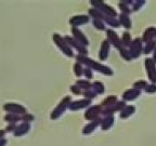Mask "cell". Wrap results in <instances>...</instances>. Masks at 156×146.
Instances as JSON below:
<instances>
[{"mask_svg": "<svg viewBox=\"0 0 156 146\" xmlns=\"http://www.w3.org/2000/svg\"><path fill=\"white\" fill-rule=\"evenodd\" d=\"M144 66L147 74V78L151 83H156V64L154 63L152 57H146L144 60Z\"/></svg>", "mask_w": 156, "mask_h": 146, "instance_id": "9", "label": "cell"}, {"mask_svg": "<svg viewBox=\"0 0 156 146\" xmlns=\"http://www.w3.org/2000/svg\"><path fill=\"white\" fill-rule=\"evenodd\" d=\"M83 96L85 97V99H88V100L92 101L93 99H95V97L98 96V94L92 90V89H90V90L83 91Z\"/></svg>", "mask_w": 156, "mask_h": 146, "instance_id": "37", "label": "cell"}, {"mask_svg": "<svg viewBox=\"0 0 156 146\" xmlns=\"http://www.w3.org/2000/svg\"><path fill=\"white\" fill-rule=\"evenodd\" d=\"M118 19H119L120 26H122L124 28H126L127 30L132 27V22H131V19H130L129 15L122 14V13H120V14L118 15Z\"/></svg>", "mask_w": 156, "mask_h": 146, "instance_id": "24", "label": "cell"}, {"mask_svg": "<svg viewBox=\"0 0 156 146\" xmlns=\"http://www.w3.org/2000/svg\"><path fill=\"white\" fill-rule=\"evenodd\" d=\"M106 40L110 42L111 46H113L116 49H119L122 47V38L112 28L106 29Z\"/></svg>", "mask_w": 156, "mask_h": 146, "instance_id": "14", "label": "cell"}, {"mask_svg": "<svg viewBox=\"0 0 156 146\" xmlns=\"http://www.w3.org/2000/svg\"><path fill=\"white\" fill-rule=\"evenodd\" d=\"M147 85H149V82L146 80H136L133 82V85H132V88H134V89H136V90H145V88L147 87Z\"/></svg>", "mask_w": 156, "mask_h": 146, "instance_id": "34", "label": "cell"}, {"mask_svg": "<svg viewBox=\"0 0 156 146\" xmlns=\"http://www.w3.org/2000/svg\"><path fill=\"white\" fill-rule=\"evenodd\" d=\"M30 129H32V123H30V122L23 121L17 124V128L14 131V133H13V135H14L15 137H22V136L28 134Z\"/></svg>", "mask_w": 156, "mask_h": 146, "instance_id": "16", "label": "cell"}, {"mask_svg": "<svg viewBox=\"0 0 156 146\" xmlns=\"http://www.w3.org/2000/svg\"><path fill=\"white\" fill-rule=\"evenodd\" d=\"M155 41H156V37H155Z\"/></svg>", "mask_w": 156, "mask_h": 146, "instance_id": "44", "label": "cell"}, {"mask_svg": "<svg viewBox=\"0 0 156 146\" xmlns=\"http://www.w3.org/2000/svg\"><path fill=\"white\" fill-rule=\"evenodd\" d=\"M152 58H153L154 63L156 64V49H155V50H154V52H153V56H152Z\"/></svg>", "mask_w": 156, "mask_h": 146, "instance_id": "43", "label": "cell"}, {"mask_svg": "<svg viewBox=\"0 0 156 146\" xmlns=\"http://www.w3.org/2000/svg\"><path fill=\"white\" fill-rule=\"evenodd\" d=\"M83 69H85V66L81 65L80 63H77V62H76V63L73 65L74 75H75L77 78H80L81 76H83Z\"/></svg>", "mask_w": 156, "mask_h": 146, "instance_id": "31", "label": "cell"}, {"mask_svg": "<svg viewBox=\"0 0 156 146\" xmlns=\"http://www.w3.org/2000/svg\"><path fill=\"white\" fill-rule=\"evenodd\" d=\"M83 76L86 77V79L87 80H92L93 77H94V75H93V71H91L90 68L88 67H85V69H83Z\"/></svg>", "mask_w": 156, "mask_h": 146, "instance_id": "39", "label": "cell"}, {"mask_svg": "<svg viewBox=\"0 0 156 146\" xmlns=\"http://www.w3.org/2000/svg\"><path fill=\"white\" fill-rule=\"evenodd\" d=\"M5 134H7V132H5V130H0V140H1V139H5Z\"/></svg>", "mask_w": 156, "mask_h": 146, "instance_id": "42", "label": "cell"}, {"mask_svg": "<svg viewBox=\"0 0 156 146\" xmlns=\"http://www.w3.org/2000/svg\"><path fill=\"white\" fill-rule=\"evenodd\" d=\"M156 37V27L155 26H149L147 28L145 29L142 34V41L143 42H150L155 40Z\"/></svg>", "mask_w": 156, "mask_h": 146, "instance_id": "19", "label": "cell"}, {"mask_svg": "<svg viewBox=\"0 0 156 146\" xmlns=\"http://www.w3.org/2000/svg\"><path fill=\"white\" fill-rule=\"evenodd\" d=\"M92 90L97 93L98 95H102L105 92V85L100 81H93L92 82Z\"/></svg>", "mask_w": 156, "mask_h": 146, "instance_id": "28", "label": "cell"}, {"mask_svg": "<svg viewBox=\"0 0 156 146\" xmlns=\"http://www.w3.org/2000/svg\"><path fill=\"white\" fill-rule=\"evenodd\" d=\"M101 115H102V107H101V105H91L90 107H88L87 109L85 110L83 118L87 121H92V120L101 118L102 117Z\"/></svg>", "mask_w": 156, "mask_h": 146, "instance_id": "7", "label": "cell"}, {"mask_svg": "<svg viewBox=\"0 0 156 146\" xmlns=\"http://www.w3.org/2000/svg\"><path fill=\"white\" fill-rule=\"evenodd\" d=\"M3 120L8 123H21L23 122V115H15V114H5L3 117Z\"/></svg>", "mask_w": 156, "mask_h": 146, "instance_id": "22", "label": "cell"}, {"mask_svg": "<svg viewBox=\"0 0 156 146\" xmlns=\"http://www.w3.org/2000/svg\"><path fill=\"white\" fill-rule=\"evenodd\" d=\"M63 37H64V39H65V41L67 42V44L71 47L74 52L76 51L79 55H87L88 54V49L86 48V47H83V44L79 43L74 37L68 36V35L63 36Z\"/></svg>", "mask_w": 156, "mask_h": 146, "instance_id": "8", "label": "cell"}, {"mask_svg": "<svg viewBox=\"0 0 156 146\" xmlns=\"http://www.w3.org/2000/svg\"><path fill=\"white\" fill-rule=\"evenodd\" d=\"M117 102H118L117 95H108V96L104 97V100H102L100 105L102 108H106V107L112 106V105H114L115 103H117Z\"/></svg>", "mask_w": 156, "mask_h": 146, "instance_id": "23", "label": "cell"}, {"mask_svg": "<svg viewBox=\"0 0 156 146\" xmlns=\"http://www.w3.org/2000/svg\"><path fill=\"white\" fill-rule=\"evenodd\" d=\"M17 128V124L16 123H8L7 127L5 128V131L7 132V133H14V131L16 130Z\"/></svg>", "mask_w": 156, "mask_h": 146, "instance_id": "40", "label": "cell"}, {"mask_svg": "<svg viewBox=\"0 0 156 146\" xmlns=\"http://www.w3.org/2000/svg\"><path fill=\"white\" fill-rule=\"evenodd\" d=\"M71 33H72V37H74V38H75L80 44H83V47L87 48V47L90 44V41H89L88 37L86 36V34L80 28H78V27H72Z\"/></svg>", "mask_w": 156, "mask_h": 146, "instance_id": "13", "label": "cell"}, {"mask_svg": "<svg viewBox=\"0 0 156 146\" xmlns=\"http://www.w3.org/2000/svg\"><path fill=\"white\" fill-rule=\"evenodd\" d=\"M2 109L5 110L7 114H15V115H25L27 114L26 107L22 104L15 102H7L3 104Z\"/></svg>", "mask_w": 156, "mask_h": 146, "instance_id": "5", "label": "cell"}, {"mask_svg": "<svg viewBox=\"0 0 156 146\" xmlns=\"http://www.w3.org/2000/svg\"><path fill=\"white\" fill-rule=\"evenodd\" d=\"M127 106V103L125 101H118L117 103H115L114 105L110 107H106V108H102V115L101 116H110V115H114L116 113H120L125 107Z\"/></svg>", "mask_w": 156, "mask_h": 146, "instance_id": "12", "label": "cell"}, {"mask_svg": "<svg viewBox=\"0 0 156 146\" xmlns=\"http://www.w3.org/2000/svg\"><path fill=\"white\" fill-rule=\"evenodd\" d=\"M69 90H71V92L73 93L74 95H76V96H80V95H83V91L81 90V89L78 87V85H76L75 83H74V85H72L71 87H69Z\"/></svg>", "mask_w": 156, "mask_h": 146, "instance_id": "36", "label": "cell"}, {"mask_svg": "<svg viewBox=\"0 0 156 146\" xmlns=\"http://www.w3.org/2000/svg\"><path fill=\"white\" fill-rule=\"evenodd\" d=\"M118 51H119V54H120V57L124 58L125 61L129 62L132 60L131 55H130L129 53V50H128V48H125V47H120L119 49H118Z\"/></svg>", "mask_w": 156, "mask_h": 146, "instance_id": "33", "label": "cell"}, {"mask_svg": "<svg viewBox=\"0 0 156 146\" xmlns=\"http://www.w3.org/2000/svg\"><path fill=\"white\" fill-rule=\"evenodd\" d=\"M143 49H144V46H143V41H142V39L139 38V37L134 38L133 40H132L130 47L128 48L132 60H133V58L140 57V55L143 53Z\"/></svg>", "mask_w": 156, "mask_h": 146, "instance_id": "6", "label": "cell"}, {"mask_svg": "<svg viewBox=\"0 0 156 146\" xmlns=\"http://www.w3.org/2000/svg\"><path fill=\"white\" fill-rule=\"evenodd\" d=\"M75 57H76V62H77V63H80L81 65H83L85 67L90 68L91 71H98V73H100L105 76L114 75V71H113V69L111 67L100 63V62L94 61L92 58L88 57L87 55H79V54H77Z\"/></svg>", "mask_w": 156, "mask_h": 146, "instance_id": "1", "label": "cell"}, {"mask_svg": "<svg viewBox=\"0 0 156 146\" xmlns=\"http://www.w3.org/2000/svg\"><path fill=\"white\" fill-rule=\"evenodd\" d=\"M118 8H119L122 14L129 15L130 13L132 12L131 7H130L129 5H127V3L125 2V0H122V1H119V2H118Z\"/></svg>", "mask_w": 156, "mask_h": 146, "instance_id": "30", "label": "cell"}, {"mask_svg": "<svg viewBox=\"0 0 156 146\" xmlns=\"http://www.w3.org/2000/svg\"><path fill=\"white\" fill-rule=\"evenodd\" d=\"M141 95V91L136 90L134 88H131V89H128L126 90L122 95V100L125 101V102H132V101H136L138 97Z\"/></svg>", "mask_w": 156, "mask_h": 146, "instance_id": "17", "label": "cell"}, {"mask_svg": "<svg viewBox=\"0 0 156 146\" xmlns=\"http://www.w3.org/2000/svg\"><path fill=\"white\" fill-rule=\"evenodd\" d=\"M90 5L92 8L99 10L100 12H102L106 16H112V17H118V14L115 11V9L113 7H111L110 5H107L104 1H101V0H91Z\"/></svg>", "mask_w": 156, "mask_h": 146, "instance_id": "4", "label": "cell"}, {"mask_svg": "<svg viewBox=\"0 0 156 146\" xmlns=\"http://www.w3.org/2000/svg\"><path fill=\"white\" fill-rule=\"evenodd\" d=\"M52 41L54 42V44L56 46V48L66 56V57H74L75 56V52L72 50V48L67 44V42L65 41L64 37H62L61 35L52 34Z\"/></svg>", "mask_w": 156, "mask_h": 146, "instance_id": "3", "label": "cell"}, {"mask_svg": "<svg viewBox=\"0 0 156 146\" xmlns=\"http://www.w3.org/2000/svg\"><path fill=\"white\" fill-rule=\"evenodd\" d=\"M145 0H136V1H133V5H131V10L132 12H136V11H139L144 5H145Z\"/></svg>", "mask_w": 156, "mask_h": 146, "instance_id": "35", "label": "cell"}, {"mask_svg": "<svg viewBox=\"0 0 156 146\" xmlns=\"http://www.w3.org/2000/svg\"><path fill=\"white\" fill-rule=\"evenodd\" d=\"M104 23L106 24V26H110L111 28H118L120 26L119 19L118 17H112V16H105Z\"/></svg>", "mask_w": 156, "mask_h": 146, "instance_id": "25", "label": "cell"}, {"mask_svg": "<svg viewBox=\"0 0 156 146\" xmlns=\"http://www.w3.org/2000/svg\"><path fill=\"white\" fill-rule=\"evenodd\" d=\"M72 101H73L72 100V96H69V95L64 96L63 99L60 101V103L54 107V109L51 112V114H50V119L58 120V118H61V117L65 114L66 110L68 109V107H69V104L72 103Z\"/></svg>", "mask_w": 156, "mask_h": 146, "instance_id": "2", "label": "cell"}, {"mask_svg": "<svg viewBox=\"0 0 156 146\" xmlns=\"http://www.w3.org/2000/svg\"><path fill=\"white\" fill-rule=\"evenodd\" d=\"M144 92L146 94H155L156 93V83H149L147 87L145 88Z\"/></svg>", "mask_w": 156, "mask_h": 146, "instance_id": "38", "label": "cell"}, {"mask_svg": "<svg viewBox=\"0 0 156 146\" xmlns=\"http://www.w3.org/2000/svg\"><path fill=\"white\" fill-rule=\"evenodd\" d=\"M136 106H134V105H127L124 109L119 113V118H120V119H122V120L128 119L129 117H131L132 115L136 113Z\"/></svg>", "mask_w": 156, "mask_h": 146, "instance_id": "21", "label": "cell"}, {"mask_svg": "<svg viewBox=\"0 0 156 146\" xmlns=\"http://www.w3.org/2000/svg\"><path fill=\"white\" fill-rule=\"evenodd\" d=\"M132 40H133V39H132L131 34H130L128 30L122 33V47H125V48H129Z\"/></svg>", "mask_w": 156, "mask_h": 146, "instance_id": "27", "label": "cell"}, {"mask_svg": "<svg viewBox=\"0 0 156 146\" xmlns=\"http://www.w3.org/2000/svg\"><path fill=\"white\" fill-rule=\"evenodd\" d=\"M91 21V17L88 14H77L72 16L71 19H68V23L72 27H79L86 25Z\"/></svg>", "mask_w": 156, "mask_h": 146, "instance_id": "11", "label": "cell"}, {"mask_svg": "<svg viewBox=\"0 0 156 146\" xmlns=\"http://www.w3.org/2000/svg\"><path fill=\"white\" fill-rule=\"evenodd\" d=\"M91 23H92L93 27L97 30H99V32H106V24L103 21H101V19H91Z\"/></svg>", "mask_w": 156, "mask_h": 146, "instance_id": "29", "label": "cell"}, {"mask_svg": "<svg viewBox=\"0 0 156 146\" xmlns=\"http://www.w3.org/2000/svg\"><path fill=\"white\" fill-rule=\"evenodd\" d=\"M155 49H156V41L155 40L150 41V42H146L145 46H144V49H143V53L145 54V55L151 54V53H153Z\"/></svg>", "mask_w": 156, "mask_h": 146, "instance_id": "32", "label": "cell"}, {"mask_svg": "<svg viewBox=\"0 0 156 146\" xmlns=\"http://www.w3.org/2000/svg\"><path fill=\"white\" fill-rule=\"evenodd\" d=\"M7 144H8V140L5 137L0 140V146H7Z\"/></svg>", "mask_w": 156, "mask_h": 146, "instance_id": "41", "label": "cell"}, {"mask_svg": "<svg viewBox=\"0 0 156 146\" xmlns=\"http://www.w3.org/2000/svg\"><path fill=\"white\" fill-rule=\"evenodd\" d=\"M115 122V117L114 115H110V116H104L101 119L100 128L102 131H107V130L112 129V127L114 126Z\"/></svg>", "mask_w": 156, "mask_h": 146, "instance_id": "20", "label": "cell"}, {"mask_svg": "<svg viewBox=\"0 0 156 146\" xmlns=\"http://www.w3.org/2000/svg\"><path fill=\"white\" fill-rule=\"evenodd\" d=\"M92 105V101L88 100V99H79V100L72 101V103L69 104L68 109L71 112H77V110L81 109H87L88 107H90Z\"/></svg>", "mask_w": 156, "mask_h": 146, "instance_id": "10", "label": "cell"}, {"mask_svg": "<svg viewBox=\"0 0 156 146\" xmlns=\"http://www.w3.org/2000/svg\"><path fill=\"white\" fill-rule=\"evenodd\" d=\"M101 119H102V117H101V118H99V119L92 120V121H88V123L83 128V131H81L83 135L86 136V135H90V134H92L93 132H94L95 130L100 127Z\"/></svg>", "mask_w": 156, "mask_h": 146, "instance_id": "15", "label": "cell"}, {"mask_svg": "<svg viewBox=\"0 0 156 146\" xmlns=\"http://www.w3.org/2000/svg\"><path fill=\"white\" fill-rule=\"evenodd\" d=\"M111 43L108 41H107L106 39L105 40H103L102 42H101V47H100V50H99V60H100V62H104L107 60V57H108V54H110V50H111Z\"/></svg>", "mask_w": 156, "mask_h": 146, "instance_id": "18", "label": "cell"}, {"mask_svg": "<svg viewBox=\"0 0 156 146\" xmlns=\"http://www.w3.org/2000/svg\"><path fill=\"white\" fill-rule=\"evenodd\" d=\"M75 85H78L83 91H87L92 89V82H90L87 79H78V80H76Z\"/></svg>", "mask_w": 156, "mask_h": 146, "instance_id": "26", "label": "cell"}]
</instances>
